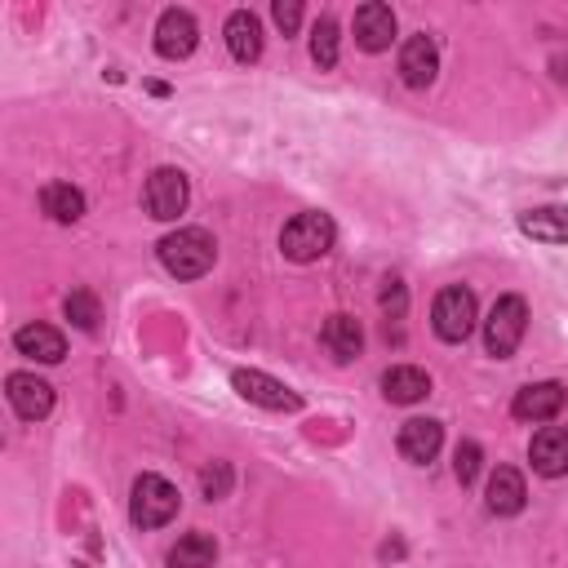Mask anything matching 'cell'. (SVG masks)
<instances>
[{"label":"cell","mask_w":568,"mask_h":568,"mask_svg":"<svg viewBox=\"0 0 568 568\" xmlns=\"http://www.w3.org/2000/svg\"><path fill=\"white\" fill-rule=\"evenodd\" d=\"M155 253H160L164 271L178 275V280H200L217 262V244H213V235L204 226H182V231L164 235L155 244Z\"/></svg>","instance_id":"cell-1"},{"label":"cell","mask_w":568,"mask_h":568,"mask_svg":"<svg viewBox=\"0 0 568 568\" xmlns=\"http://www.w3.org/2000/svg\"><path fill=\"white\" fill-rule=\"evenodd\" d=\"M524 328H528V302L519 293L497 297L493 311H488V320H484V346H488V355L510 359L519 351V342H524Z\"/></svg>","instance_id":"cell-2"},{"label":"cell","mask_w":568,"mask_h":568,"mask_svg":"<svg viewBox=\"0 0 568 568\" xmlns=\"http://www.w3.org/2000/svg\"><path fill=\"white\" fill-rule=\"evenodd\" d=\"M333 235L337 231H333V217L328 213H297V217L284 222L280 248H284L288 262H315V257H324L333 248Z\"/></svg>","instance_id":"cell-3"},{"label":"cell","mask_w":568,"mask_h":568,"mask_svg":"<svg viewBox=\"0 0 568 568\" xmlns=\"http://www.w3.org/2000/svg\"><path fill=\"white\" fill-rule=\"evenodd\" d=\"M178 515V488L164 475H138L129 497V519L138 528H164Z\"/></svg>","instance_id":"cell-4"},{"label":"cell","mask_w":568,"mask_h":568,"mask_svg":"<svg viewBox=\"0 0 568 568\" xmlns=\"http://www.w3.org/2000/svg\"><path fill=\"white\" fill-rule=\"evenodd\" d=\"M475 320H479V311H475V293H470V288L448 284V288L435 293L430 324H435V333H439L444 342H466V337L475 333Z\"/></svg>","instance_id":"cell-5"},{"label":"cell","mask_w":568,"mask_h":568,"mask_svg":"<svg viewBox=\"0 0 568 568\" xmlns=\"http://www.w3.org/2000/svg\"><path fill=\"white\" fill-rule=\"evenodd\" d=\"M186 173L182 169H155L142 186V204L155 222H173L182 209H186Z\"/></svg>","instance_id":"cell-6"},{"label":"cell","mask_w":568,"mask_h":568,"mask_svg":"<svg viewBox=\"0 0 568 568\" xmlns=\"http://www.w3.org/2000/svg\"><path fill=\"white\" fill-rule=\"evenodd\" d=\"M231 386H235L248 404L271 408V413H297V408H302L297 390H288L284 382H275V377H266V373H257V368H235V373H231Z\"/></svg>","instance_id":"cell-7"},{"label":"cell","mask_w":568,"mask_h":568,"mask_svg":"<svg viewBox=\"0 0 568 568\" xmlns=\"http://www.w3.org/2000/svg\"><path fill=\"white\" fill-rule=\"evenodd\" d=\"M4 395H9V404H13V413L22 422H40L53 408V386L44 377H36V373H9L4 377Z\"/></svg>","instance_id":"cell-8"},{"label":"cell","mask_w":568,"mask_h":568,"mask_svg":"<svg viewBox=\"0 0 568 568\" xmlns=\"http://www.w3.org/2000/svg\"><path fill=\"white\" fill-rule=\"evenodd\" d=\"M195 44H200L195 18H191L186 9H164L160 22H155V53L169 58V62H178V58H186Z\"/></svg>","instance_id":"cell-9"},{"label":"cell","mask_w":568,"mask_h":568,"mask_svg":"<svg viewBox=\"0 0 568 568\" xmlns=\"http://www.w3.org/2000/svg\"><path fill=\"white\" fill-rule=\"evenodd\" d=\"M399 457L404 462H413V466H430L435 462V453H439V444H444V426L435 422V417H408L404 426H399Z\"/></svg>","instance_id":"cell-10"},{"label":"cell","mask_w":568,"mask_h":568,"mask_svg":"<svg viewBox=\"0 0 568 568\" xmlns=\"http://www.w3.org/2000/svg\"><path fill=\"white\" fill-rule=\"evenodd\" d=\"M390 40H395V13H390V4H382V0L359 4L355 9V44L364 53H382V49H390Z\"/></svg>","instance_id":"cell-11"},{"label":"cell","mask_w":568,"mask_h":568,"mask_svg":"<svg viewBox=\"0 0 568 568\" xmlns=\"http://www.w3.org/2000/svg\"><path fill=\"white\" fill-rule=\"evenodd\" d=\"M528 462L546 479L568 475V426H541L532 435V444H528Z\"/></svg>","instance_id":"cell-12"},{"label":"cell","mask_w":568,"mask_h":568,"mask_svg":"<svg viewBox=\"0 0 568 568\" xmlns=\"http://www.w3.org/2000/svg\"><path fill=\"white\" fill-rule=\"evenodd\" d=\"M439 71V49L430 36H408L404 49H399V75L408 89H426Z\"/></svg>","instance_id":"cell-13"},{"label":"cell","mask_w":568,"mask_h":568,"mask_svg":"<svg viewBox=\"0 0 568 568\" xmlns=\"http://www.w3.org/2000/svg\"><path fill=\"white\" fill-rule=\"evenodd\" d=\"M559 408H564V386L559 382H532V386L515 390V404H510V413L519 422H555Z\"/></svg>","instance_id":"cell-14"},{"label":"cell","mask_w":568,"mask_h":568,"mask_svg":"<svg viewBox=\"0 0 568 568\" xmlns=\"http://www.w3.org/2000/svg\"><path fill=\"white\" fill-rule=\"evenodd\" d=\"M13 346H18V355L40 359V364H62V355H67V337L49 324H22L13 333Z\"/></svg>","instance_id":"cell-15"},{"label":"cell","mask_w":568,"mask_h":568,"mask_svg":"<svg viewBox=\"0 0 568 568\" xmlns=\"http://www.w3.org/2000/svg\"><path fill=\"white\" fill-rule=\"evenodd\" d=\"M519 231L541 244H568V209L564 204L528 209V213H519Z\"/></svg>","instance_id":"cell-16"},{"label":"cell","mask_w":568,"mask_h":568,"mask_svg":"<svg viewBox=\"0 0 568 568\" xmlns=\"http://www.w3.org/2000/svg\"><path fill=\"white\" fill-rule=\"evenodd\" d=\"M524 497H528V488H524V475L515 466H497L488 475V510L493 515H519Z\"/></svg>","instance_id":"cell-17"},{"label":"cell","mask_w":568,"mask_h":568,"mask_svg":"<svg viewBox=\"0 0 568 568\" xmlns=\"http://www.w3.org/2000/svg\"><path fill=\"white\" fill-rule=\"evenodd\" d=\"M320 342L333 351V359H355L359 351H364V328H359V320L355 315H328L324 320V328H320Z\"/></svg>","instance_id":"cell-18"},{"label":"cell","mask_w":568,"mask_h":568,"mask_svg":"<svg viewBox=\"0 0 568 568\" xmlns=\"http://www.w3.org/2000/svg\"><path fill=\"white\" fill-rule=\"evenodd\" d=\"M382 395L390 404H417V399L430 395V377L422 368H413V364H395V368L382 373Z\"/></svg>","instance_id":"cell-19"},{"label":"cell","mask_w":568,"mask_h":568,"mask_svg":"<svg viewBox=\"0 0 568 568\" xmlns=\"http://www.w3.org/2000/svg\"><path fill=\"white\" fill-rule=\"evenodd\" d=\"M226 49L240 58V62H257L262 58V22L248 13V9H235L226 18Z\"/></svg>","instance_id":"cell-20"},{"label":"cell","mask_w":568,"mask_h":568,"mask_svg":"<svg viewBox=\"0 0 568 568\" xmlns=\"http://www.w3.org/2000/svg\"><path fill=\"white\" fill-rule=\"evenodd\" d=\"M40 209H44L53 222L71 226V222H80V217H84V191H80V186H71V182H49V186L40 191Z\"/></svg>","instance_id":"cell-21"},{"label":"cell","mask_w":568,"mask_h":568,"mask_svg":"<svg viewBox=\"0 0 568 568\" xmlns=\"http://www.w3.org/2000/svg\"><path fill=\"white\" fill-rule=\"evenodd\" d=\"M213 559H217V541L209 532H186L169 550V568H213Z\"/></svg>","instance_id":"cell-22"},{"label":"cell","mask_w":568,"mask_h":568,"mask_svg":"<svg viewBox=\"0 0 568 568\" xmlns=\"http://www.w3.org/2000/svg\"><path fill=\"white\" fill-rule=\"evenodd\" d=\"M337 22L324 13V18H315V27H311V58H315V67L320 71H328V67H337Z\"/></svg>","instance_id":"cell-23"},{"label":"cell","mask_w":568,"mask_h":568,"mask_svg":"<svg viewBox=\"0 0 568 568\" xmlns=\"http://www.w3.org/2000/svg\"><path fill=\"white\" fill-rule=\"evenodd\" d=\"M62 311H67V320H71L80 333H93V328H98V320H102L98 297H93L89 288H71V293H67V302H62Z\"/></svg>","instance_id":"cell-24"},{"label":"cell","mask_w":568,"mask_h":568,"mask_svg":"<svg viewBox=\"0 0 568 568\" xmlns=\"http://www.w3.org/2000/svg\"><path fill=\"white\" fill-rule=\"evenodd\" d=\"M479 462H484L479 444H475V439H462V444H457V453H453V475H457V484H462V488H466V484H475Z\"/></svg>","instance_id":"cell-25"},{"label":"cell","mask_w":568,"mask_h":568,"mask_svg":"<svg viewBox=\"0 0 568 568\" xmlns=\"http://www.w3.org/2000/svg\"><path fill=\"white\" fill-rule=\"evenodd\" d=\"M200 488H204V497H209V501L226 497V493H231V466H226V462H213V466H204V475H200Z\"/></svg>","instance_id":"cell-26"},{"label":"cell","mask_w":568,"mask_h":568,"mask_svg":"<svg viewBox=\"0 0 568 568\" xmlns=\"http://www.w3.org/2000/svg\"><path fill=\"white\" fill-rule=\"evenodd\" d=\"M271 18H275V27H280L284 36H293V31H297V22H302V4H297V0H275Z\"/></svg>","instance_id":"cell-27"},{"label":"cell","mask_w":568,"mask_h":568,"mask_svg":"<svg viewBox=\"0 0 568 568\" xmlns=\"http://www.w3.org/2000/svg\"><path fill=\"white\" fill-rule=\"evenodd\" d=\"M382 306H386L395 320L404 315V284H399V280H386V288H382Z\"/></svg>","instance_id":"cell-28"},{"label":"cell","mask_w":568,"mask_h":568,"mask_svg":"<svg viewBox=\"0 0 568 568\" xmlns=\"http://www.w3.org/2000/svg\"><path fill=\"white\" fill-rule=\"evenodd\" d=\"M550 67H555V80H568V62H564V58H555Z\"/></svg>","instance_id":"cell-29"}]
</instances>
